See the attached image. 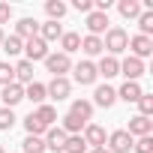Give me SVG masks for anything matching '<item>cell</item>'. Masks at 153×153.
<instances>
[{
	"instance_id": "1",
	"label": "cell",
	"mask_w": 153,
	"mask_h": 153,
	"mask_svg": "<svg viewBox=\"0 0 153 153\" xmlns=\"http://www.w3.org/2000/svg\"><path fill=\"white\" fill-rule=\"evenodd\" d=\"M102 48H105L111 57H117L120 51L129 48V33H126L123 27H108L105 36H102Z\"/></svg>"
},
{
	"instance_id": "2",
	"label": "cell",
	"mask_w": 153,
	"mask_h": 153,
	"mask_svg": "<svg viewBox=\"0 0 153 153\" xmlns=\"http://www.w3.org/2000/svg\"><path fill=\"white\" fill-rule=\"evenodd\" d=\"M45 69L54 75V78H66V72L72 69V57H66L63 51H54L45 57Z\"/></svg>"
},
{
	"instance_id": "3",
	"label": "cell",
	"mask_w": 153,
	"mask_h": 153,
	"mask_svg": "<svg viewBox=\"0 0 153 153\" xmlns=\"http://www.w3.org/2000/svg\"><path fill=\"white\" fill-rule=\"evenodd\" d=\"M105 141H108V147H105L108 153H129V150H132V141H135V138H132V135H129L126 129H114V132H111V135H108Z\"/></svg>"
},
{
	"instance_id": "4",
	"label": "cell",
	"mask_w": 153,
	"mask_h": 153,
	"mask_svg": "<svg viewBox=\"0 0 153 153\" xmlns=\"http://www.w3.org/2000/svg\"><path fill=\"white\" fill-rule=\"evenodd\" d=\"M72 72H75V84H81V87H87V84H96V63L93 60H81V63H75L72 66Z\"/></svg>"
},
{
	"instance_id": "5",
	"label": "cell",
	"mask_w": 153,
	"mask_h": 153,
	"mask_svg": "<svg viewBox=\"0 0 153 153\" xmlns=\"http://www.w3.org/2000/svg\"><path fill=\"white\" fill-rule=\"evenodd\" d=\"M66 132L60 129V126H48L45 129V135H42V141H45V150H51V153H63V147H66Z\"/></svg>"
},
{
	"instance_id": "6",
	"label": "cell",
	"mask_w": 153,
	"mask_h": 153,
	"mask_svg": "<svg viewBox=\"0 0 153 153\" xmlns=\"http://www.w3.org/2000/svg\"><path fill=\"white\" fill-rule=\"evenodd\" d=\"M45 93H48L54 102H63V99H69V93H72V81H69V78H51V81L45 84Z\"/></svg>"
},
{
	"instance_id": "7",
	"label": "cell",
	"mask_w": 153,
	"mask_h": 153,
	"mask_svg": "<svg viewBox=\"0 0 153 153\" xmlns=\"http://www.w3.org/2000/svg\"><path fill=\"white\" fill-rule=\"evenodd\" d=\"M129 51H132V57L144 60V57H150V54H153V39H150V36L135 33V36H129Z\"/></svg>"
},
{
	"instance_id": "8",
	"label": "cell",
	"mask_w": 153,
	"mask_h": 153,
	"mask_svg": "<svg viewBox=\"0 0 153 153\" xmlns=\"http://www.w3.org/2000/svg\"><path fill=\"white\" fill-rule=\"evenodd\" d=\"M51 51H48V45L39 39V36H33V39H27L24 42V60H30V63H36V60H45Z\"/></svg>"
},
{
	"instance_id": "9",
	"label": "cell",
	"mask_w": 153,
	"mask_h": 153,
	"mask_svg": "<svg viewBox=\"0 0 153 153\" xmlns=\"http://www.w3.org/2000/svg\"><path fill=\"white\" fill-rule=\"evenodd\" d=\"M93 108H111L114 102H117V90L111 87V84H99L96 90H93Z\"/></svg>"
},
{
	"instance_id": "10",
	"label": "cell",
	"mask_w": 153,
	"mask_h": 153,
	"mask_svg": "<svg viewBox=\"0 0 153 153\" xmlns=\"http://www.w3.org/2000/svg\"><path fill=\"white\" fill-rule=\"evenodd\" d=\"M147 69H144V60H138V57H126V60H120V75H126V81H138L141 75H144Z\"/></svg>"
},
{
	"instance_id": "11",
	"label": "cell",
	"mask_w": 153,
	"mask_h": 153,
	"mask_svg": "<svg viewBox=\"0 0 153 153\" xmlns=\"http://www.w3.org/2000/svg\"><path fill=\"white\" fill-rule=\"evenodd\" d=\"M84 24H87V36H102V33L108 30L111 21H108V12H96V9H93V12L87 15Z\"/></svg>"
},
{
	"instance_id": "12",
	"label": "cell",
	"mask_w": 153,
	"mask_h": 153,
	"mask_svg": "<svg viewBox=\"0 0 153 153\" xmlns=\"http://www.w3.org/2000/svg\"><path fill=\"white\" fill-rule=\"evenodd\" d=\"M81 138H84V144L87 147H105V129L99 126V123H87L84 126V132H81Z\"/></svg>"
},
{
	"instance_id": "13",
	"label": "cell",
	"mask_w": 153,
	"mask_h": 153,
	"mask_svg": "<svg viewBox=\"0 0 153 153\" xmlns=\"http://www.w3.org/2000/svg\"><path fill=\"white\" fill-rule=\"evenodd\" d=\"M96 75H102V78H114V75H120V60L111 57V54H102V60L96 63Z\"/></svg>"
},
{
	"instance_id": "14",
	"label": "cell",
	"mask_w": 153,
	"mask_h": 153,
	"mask_svg": "<svg viewBox=\"0 0 153 153\" xmlns=\"http://www.w3.org/2000/svg\"><path fill=\"white\" fill-rule=\"evenodd\" d=\"M132 138H144V135H150L153 132V120L150 117H141V114H135L132 120H129V129H126Z\"/></svg>"
},
{
	"instance_id": "15",
	"label": "cell",
	"mask_w": 153,
	"mask_h": 153,
	"mask_svg": "<svg viewBox=\"0 0 153 153\" xmlns=\"http://www.w3.org/2000/svg\"><path fill=\"white\" fill-rule=\"evenodd\" d=\"M15 36H18L21 42H27V39L39 36V21H36V18H21V21L15 24Z\"/></svg>"
},
{
	"instance_id": "16",
	"label": "cell",
	"mask_w": 153,
	"mask_h": 153,
	"mask_svg": "<svg viewBox=\"0 0 153 153\" xmlns=\"http://www.w3.org/2000/svg\"><path fill=\"white\" fill-rule=\"evenodd\" d=\"M63 33H66V30H63L60 21H45V24H39V39H42L45 45H48V42H57Z\"/></svg>"
},
{
	"instance_id": "17",
	"label": "cell",
	"mask_w": 153,
	"mask_h": 153,
	"mask_svg": "<svg viewBox=\"0 0 153 153\" xmlns=\"http://www.w3.org/2000/svg\"><path fill=\"white\" fill-rule=\"evenodd\" d=\"M0 96H3V108H15V105L24 99V87L12 81V84H6V87H3V93H0Z\"/></svg>"
},
{
	"instance_id": "18",
	"label": "cell",
	"mask_w": 153,
	"mask_h": 153,
	"mask_svg": "<svg viewBox=\"0 0 153 153\" xmlns=\"http://www.w3.org/2000/svg\"><path fill=\"white\" fill-rule=\"evenodd\" d=\"M12 69H15V84L27 87V84L33 81V63H30V60H18Z\"/></svg>"
},
{
	"instance_id": "19",
	"label": "cell",
	"mask_w": 153,
	"mask_h": 153,
	"mask_svg": "<svg viewBox=\"0 0 153 153\" xmlns=\"http://www.w3.org/2000/svg\"><path fill=\"white\" fill-rule=\"evenodd\" d=\"M69 114H75L78 120H90L93 117V102L90 99H72V105H69Z\"/></svg>"
},
{
	"instance_id": "20",
	"label": "cell",
	"mask_w": 153,
	"mask_h": 153,
	"mask_svg": "<svg viewBox=\"0 0 153 153\" xmlns=\"http://www.w3.org/2000/svg\"><path fill=\"white\" fill-rule=\"evenodd\" d=\"M24 99H30L33 105H45V99H48V93H45V84H39V81H30V84L24 87Z\"/></svg>"
},
{
	"instance_id": "21",
	"label": "cell",
	"mask_w": 153,
	"mask_h": 153,
	"mask_svg": "<svg viewBox=\"0 0 153 153\" xmlns=\"http://www.w3.org/2000/svg\"><path fill=\"white\" fill-rule=\"evenodd\" d=\"M117 12L132 21V18H138V15L144 12V3H141V0H120V3H117Z\"/></svg>"
},
{
	"instance_id": "22",
	"label": "cell",
	"mask_w": 153,
	"mask_h": 153,
	"mask_svg": "<svg viewBox=\"0 0 153 153\" xmlns=\"http://www.w3.org/2000/svg\"><path fill=\"white\" fill-rule=\"evenodd\" d=\"M78 51H84L87 57H99V54H105V48H102V36H84Z\"/></svg>"
},
{
	"instance_id": "23",
	"label": "cell",
	"mask_w": 153,
	"mask_h": 153,
	"mask_svg": "<svg viewBox=\"0 0 153 153\" xmlns=\"http://www.w3.org/2000/svg\"><path fill=\"white\" fill-rule=\"evenodd\" d=\"M141 93H144V90H141L138 81H123V87L117 90V99H123V102H138Z\"/></svg>"
},
{
	"instance_id": "24",
	"label": "cell",
	"mask_w": 153,
	"mask_h": 153,
	"mask_svg": "<svg viewBox=\"0 0 153 153\" xmlns=\"http://www.w3.org/2000/svg\"><path fill=\"white\" fill-rule=\"evenodd\" d=\"M33 117H36V120L48 129V126H54V120H57V108H54V105H48V102H45V105H36Z\"/></svg>"
},
{
	"instance_id": "25",
	"label": "cell",
	"mask_w": 153,
	"mask_h": 153,
	"mask_svg": "<svg viewBox=\"0 0 153 153\" xmlns=\"http://www.w3.org/2000/svg\"><path fill=\"white\" fill-rule=\"evenodd\" d=\"M60 48H63V54H66V57H69V54H75V51L81 48V36H78V33H72V30H69V33H63V36H60Z\"/></svg>"
},
{
	"instance_id": "26",
	"label": "cell",
	"mask_w": 153,
	"mask_h": 153,
	"mask_svg": "<svg viewBox=\"0 0 153 153\" xmlns=\"http://www.w3.org/2000/svg\"><path fill=\"white\" fill-rule=\"evenodd\" d=\"M84 126H87L84 120H78L75 114H66V117H63V126H60V129H63L66 135H81V132H84Z\"/></svg>"
},
{
	"instance_id": "27",
	"label": "cell",
	"mask_w": 153,
	"mask_h": 153,
	"mask_svg": "<svg viewBox=\"0 0 153 153\" xmlns=\"http://www.w3.org/2000/svg\"><path fill=\"white\" fill-rule=\"evenodd\" d=\"M66 3H63V0H48V3H45V12H48V21H60L63 15H66Z\"/></svg>"
},
{
	"instance_id": "28",
	"label": "cell",
	"mask_w": 153,
	"mask_h": 153,
	"mask_svg": "<svg viewBox=\"0 0 153 153\" xmlns=\"http://www.w3.org/2000/svg\"><path fill=\"white\" fill-rule=\"evenodd\" d=\"M21 153H45V141L36 138V135H27L21 141Z\"/></svg>"
},
{
	"instance_id": "29",
	"label": "cell",
	"mask_w": 153,
	"mask_h": 153,
	"mask_svg": "<svg viewBox=\"0 0 153 153\" xmlns=\"http://www.w3.org/2000/svg\"><path fill=\"white\" fill-rule=\"evenodd\" d=\"M90 147L84 144V138L81 135H69L66 138V147H63V153H87Z\"/></svg>"
},
{
	"instance_id": "30",
	"label": "cell",
	"mask_w": 153,
	"mask_h": 153,
	"mask_svg": "<svg viewBox=\"0 0 153 153\" xmlns=\"http://www.w3.org/2000/svg\"><path fill=\"white\" fill-rule=\"evenodd\" d=\"M0 45H3V51H6L9 57H15V54H21V51H24V42H21L15 33H12V36H6V39L0 42Z\"/></svg>"
},
{
	"instance_id": "31",
	"label": "cell",
	"mask_w": 153,
	"mask_h": 153,
	"mask_svg": "<svg viewBox=\"0 0 153 153\" xmlns=\"http://www.w3.org/2000/svg\"><path fill=\"white\" fill-rule=\"evenodd\" d=\"M135 21H138V27H141V36H150V33H153V9H144Z\"/></svg>"
},
{
	"instance_id": "32",
	"label": "cell",
	"mask_w": 153,
	"mask_h": 153,
	"mask_svg": "<svg viewBox=\"0 0 153 153\" xmlns=\"http://www.w3.org/2000/svg\"><path fill=\"white\" fill-rule=\"evenodd\" d=\"M24 129H27V135H36V138H42V135H45V126L33 117V111L24 117Z\"/></svg>"
},
{
	"instance_id": "33",
	"label": "cell",
	"mask_w": 153,
	"mask_h": 153,
	"mask_svg": "<svg viewBox=\"0 0 153 153\" xmlns=\"http://www.w3.org/2000/svg\"><path fill=\"white\" fill-rule=\"evenodd\" d=\"M15 120H18V117H15L12 108H0V132H9V129L15 126Z\"/></svg>"
},
{
	"instance_id": "34",
	"label": "cell",
	"mask_w": 153,
	"mask_h": 153,
	"mask_svg": "<svg viewBox=\"0 0 153 153\" xmlns=\"http://www.w3.org/2000/svg\"><path fill=\"white\" fill-rule=\"evenodd\" d=\"M12 81H15V69H12L9 60H3V63H0V87H6Z\"/></svg>"
},
{
	"instance_id": "35",
	"label": "cell",
	"mask_w": 153,
	"mask_h": 153,
	"mask_svg": "<svg viewBox=\"0 0 153 153\" xmlns=\"http://www.w3.org/2000/svg\"><path fill=\"white\" fill-rule=\"evenodd\" d=\"M135 105H138V114H141V117H150V114H153V96H150V93H141Z\"/></svg>"
},
{
	"instance_id": "36",
	"label": "cell",
	"mask_w": 153,
	"mask_h": 153,
	"mask_svg": "<svg viewBox=\"0 0 153 153\" xmlns=\"http://www.w3.org/2000/svg\"><path fill=\"white\" fill-rule=\"evenodd\" d=\"M132 150H135V153H153V135L135 138V141H132Z\"/></svg>"
},
{
	"instance_id": "37",
	"label": "cell",
	"mask_w": 153,
	"mask_h": 153,
	"mask_svg": "<svg viewBox=\"0 0 153 153\" xmlns=\"http://www.w3.org/2000/svg\"><path fill=\"white\" fill-rule=\"evenodd\" d=\"M72 9H78V12L90 15V12H93V0H72Z\"/></svg>"
},
{
	"instance_id": "38",
	"label": "cell",
	"mask_w": 153,
	"mask_h": 153,
	"mask_svg": "<svg viewBox=\"0 0 153 153\" xmlns=\"http://www.w3.org/2000/svg\"><path fill=\"white\" fill-rule=\"evenodd\" d=\"M9 18H12V6L0 0V27H3V24H9Z\"/></svg>"
},
{
	"instance_id": "39",
	"label": "cell",
	"mask_w": 153,
	"mask_h": 153,
	"mask_svg": "<svg viewBox=\"0 0 153 153\" xmlns=\"http://www.w3.org/2000/svg\"><path fill=\"white\" fill-rule=\"evenodd\" d=\"M87 153H108V150H105V147H90Z\"/></svg>"
},
{
	"instance_id": "40",
	"label": "cell",
	"mask_w": 153,
	"mask_h": 153,
	"mask_svg": "<svg viewBox=\"0 0 153 153\" xmlns=\"http://www.w3.org/2000/svg\"><path fill=\"white\" fill-rule=\"evenodd\" d=\"M3 39H6V33H3V27H0V42H3Z\"/></svg>"
},
{
	"instance_id": "41",
	"label": "cell",
	"mask_w": 153,
	"mask_h": 153,
	"mask_svg": "<svg viewBox=\"0 0 153 153\" xmlns=\"http://www.w3.org/2000/svg\"><path fill=\"white\" fill-rule=\"evenodd\" d=\"M0 153H6V150H3V147H0Z\"/></svg>"
}]
</instances>
